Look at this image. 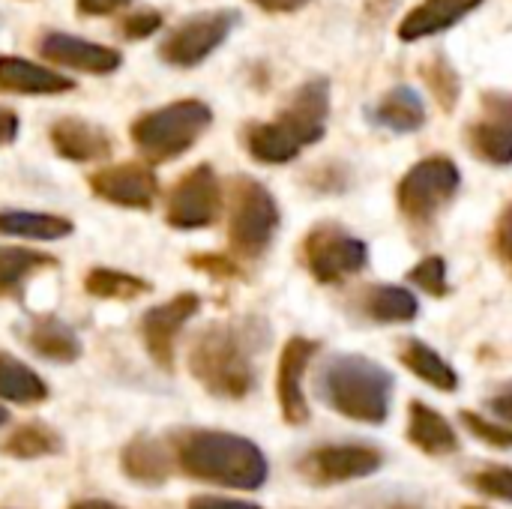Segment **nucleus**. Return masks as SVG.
I'll return each mask as SVG.
<instances>
[{
    "instance_id": "1",
    "label": "nucleus",
    "mask_w": 512,
    "mask_h": 509,
    "mask_svg": "<svg viewBox=\"0 0 512 509\" xmlns=\"http://www.w3.org/2000/svg\"><path fill=\"white\" fill-rule=\"evenodd\" d=\"M177 468L201 483L255 492L267 483L270 465L261 447L234 432L189 429L174 438Z\"/></svg>"
},
{
    "instance_id": "2",
    "label": "nucleus",
    "mask_w": 512,
    "mask_h": 509,
    "mask_svg": "<svg viewBox=\"0 0 512 509\" xmlns=\"http://www.w3.org/2000/svg\"><path fill=\"white\" fill-rule=\"evenodd\" d=\"M261 345L252 324H210L189 348V372L210 396L240 402L258 384L255 351Z\"/></svg>"
},
{
    "instance_id": "3",
    "label": "nucleus",
    "mask_w": 512,
    "mask_h": 509,
    "mask_svg": "<svg viewBox=\"0 0 512 509\" xmlns=\"http://www.w3.org/2000/svg\"><path fill=\"white\" fill-rule=\"evenodd\" d=\"M330 114V81H306L282 108L273 123H252L246 129V150L264 165H285L300 156L303 147L315 144L327 132Z\"/></svg>"
},
{
    "instance_id": "4",
    "label": "nucleus",
    "mask_w": 512,
    "mask_h": 509,
    "mask_svg": "<svg viewBox=\"0 0 512 509\" xmlns=\"http://www.w3.org/2000/svg\"><path fill=\"white\" fill-rule=\"evenodd\" d=\"M393 390H396L393 375L381 363L363 354H336L324 363L318 375L321 402L330 411L366 426L387 423Z\"/></svg>"
},
{
    "instance_id": "5",
    "label": "nucleus",
    "mask_w": 512,
    "mask_h": 509,
    "mask_svg": "<svg viewBox=\"0 0 512 509\" xmlns=\"http://www.w3.org/2000/svg\"><path fill=\"white\" fill-rule=\"evenodd\" d=\"M213 123L210 105L201 99H180L141 114L132 123V141L150 162H171L183 156Z\"/></svg>"
},
{
    "instance_id": "6",
    "label": "nucleus",
    "mask_w": 512,
    "mask_h": 509,
    "mask_svg": "<svg viewBox=\"0 0 512 509\" xmlns=\"http://www.w3.org/2000/svg\"><path fill=\"white\" fill-rule=\"evenodd\" d=\"M279 231V207L267 186L252 177H237L231 183V219L228 243L234 255L255 261L261 258Z\"/></svg>"
},
{
    "instance_id": "7",
    "label": "nucleus",
    "mask_w": 512,
    "mask_h": 509,
    "mask_svg": "<svg viewBox=\"0 0 512 509\" xmlns=\"http://www.w3.org/2000/svg\"><path fill=\"white\" fill-rule=\"evenodd\" d=\"M462 186V174L453 159L447 156H429L417 162L396 189L399 210L411 222H432L441 207L453 201V195Z\"/></svg>"
},
{
    "instance_id": "8",
    "label": "nucleus",
    "mask_w": 512,
    "mask_h": 509,
    "mask_svg": "<svg viewBox=\"0 0 512 509\" xmlns=\"http://www.w3.org/2000/svg\"><path fill=\"white\" fill-rule=\"evenodd\" d=\"M303 258L309 273L321 285H339L357 276L369 264V246L336 222L315 225L303 240Z\"/></svg>"
},
{
    "instance_id": "9",
    "label": "nucleus",
    "mask_w": 512,
    "mask_h": 509,
    "mask_svg": "<svg viewBox=\"0 0 512 509\" xmlns=\"http://www.w3.org/2000/svg\"><path fill=\"white\" fill-rule=\"evenodd\" d=\"M240 15L234 9H213V12H198L183 18L159 45V57L168 66L177 69H192L204 63L234 30Z\"/></svg>"
},
{
    "instance_id": "10",
    "label": "nucleus",
    "mask_w": 512,
    "mask_h": 509,
    "mask_svg": "<svg viewBox=\"0 0 512 509\" xmlns=\"http://www.w3.org/2000/svg\"><path fill=\"white\" fill-rule=\"evenodd\" d=\"M381 465L384 453L372 444H324L309 450L297 462V471L312 486H342L378 474Z\"/></svg>"
},
{
    "instance_id": "11",
    "label": "nucleus",
    "mask_w": 512,
    "mask_h": 509,
    "mask_svg": "<svg viewBox=\"0 0 512 509\" xmlns=\"http://www.w3.org/2000/svg\"><path fill=\"white\" fill-rule=\"evenodd\" d=\"M219 210H222L219 177L210 165H198L189 174H183L180 183L171 189L165 219L171 228L198 231V228H210L219 219Z\"/></svg>"
},
{
    "instance_id": "12",
    "label": "nucleus",
    "mask_w": 512,
    "mask_h": 509,
    "mask_svg": "<svg viewBox=\"0 0 512 509\" xmlns=\"http://www.w3.org/2000/svg\"><path fill=\"white\" fill-rule=\"evenodd\" d=\"M468 147L489 165H512V93H483L480 114L465 129Z\"/></svg>"
},
{
    "instance_id": "13",
    "label": "nucleus",
    "mask_w": 512,
    "mask_h": 509,
    "mask_svg": "<svg viewBox=\"0 0 512 509\" xmlns=\"http://www.w3.org/2000/svg\"><path fill=\"white\" fill-rule=\"evenodd\" d=\"M201 300L198 294H177L168 303H159L153 309L144 312L141 318V339L147 345V354L153 357V363L165 372L174 369V345L180 330L198 315Z\"/></svg>"
},
{
    "instance_id": "14",
    "label": "nucleus",
    "mask_w": 512,
    "mask_h": 509,
    "mask_svg": "<svg viewBox=\"0 0 512 509\" xmlns=\"http://www.w3.org/2000/svg\"><path fill=\"white\" fill-rule=\"evenodd\" d=\"M315 354H318V342H312L306 336H294L282 348L279 372H276V396H279L282 420L288 426H306L312 417L306 390H303V378H306V369Z\"/></svg>"
},
{
    "instance_id": "15",
    "label": "nucleus",
    "mask_w": 512,
    "mask_h": 509,
    "mask_svg": "<svg viewBox=\"0 0 512 509\" xmlns=\"http://www.w3.org/2000/svg\"><path fill=\"white\" fill-rule=\"evenodd\" d=\"M90 189L108 204L129 207V210H150L159 195V180L147 165L123 162L90 174Z\"/></svg>"
},
{
    "instance_id": "16",
    "label": "nucleus",
    "mask_w": 512,
    "mask_h": 509,
    "mask_svg": "<svg viewBox=\"0 0 512 509\" xmlns=\"http://www.w3.org/2000/svg\"><path fill=\"white\" fill-rule=\"evenodd\" d=\"M39 51L51 63H60L66 69L93 72V75H108V72L120 69V63H123L120 51L90 42V39H81V36H69V33H45L39 39Z\"/></svg>"
},
{
    "instance_id": "17",
    "label": "nucleus",
    "mask_w": 512,
    "mask_h": 509,
    "mask_svg": "<svg viewBox=\"0 0 512 509\" xmlns=\"http://www.w3.org/2000/svg\"><path fill=\"white\" fill-rule=\"evenodd\" d=\"M123 474L138 486H165L174 471V447H165L162 438L135 435L120 453Z\"/></svg>"
},
{
    "instance_id": "18",
    "label": "nucleus",
    "mask_w": 512,
    "mask_h": 509,
    "mask_svg": "<svg viewBox=\"0 0 512 509\" xmlns=\"http://www.w3.org/2000/svg\"><path fill=\"white\" fill-rule=\"evenodd\" d=\"M51 144L63 159H72V162H99L111 153L108 132L81 117L57 120L51 126Z\"/></svg>"
},
{
    "instance_id": "19",
    "label": "nucleus",
    "mask_w": 512,
    "mask_h": 509,
    "mask_svg": "<svg viewBox=\"0 0 512 509\" xmlns=\"http://www.w3.org/2000/svg\"><path fill=\"white\" fill-rule=\"evenodd\" d=\"M483 0H423L417 9H411L402 24H399V39L402 42H417L429 39L435 33L450 30L459 24L465 15H471Z\"/></svg>"
},
{
    "instance_id": "20",
    "label": "nucleus",
    "mask_w": 512,
    "mask_h": 509,
    "mask_svg": "<svg viewBox=\"0 0 512 509\" xmlns=\"http://www.w3.org/2000/svg\"><path fill=\"white\" fill-rule=\"evenodd\" d=\"M75 81L24 57H0V90L18 96H51L72 90Z\"/></svg>"
},
{
    "instance_id": "21",
    "label": "nucleus",
    "mask_w": 512,
    "mask_h": 509,
    "mask_svg": "<svg viewBox=\"0 0 512 509\" xmlns=\"http://www.w3.org/2000/svg\"><path fill=\"white\" fill-rule=\"evenodd\" d=\"M408 441L426 453V456H453L459 450V435L453 429V423L429 408L426 402H411L408 405Z\"/></svg>"
},
{
    "instance_id": "22",
    "label": "nucleus",
    "mask_w": 512,
    "mask_h": 509,
    "mask_svg": "<svg viewBox=\"0 0 512 509\" xmlns=\"http://www.w3.org/2000/svg\"><path fill=\"white\" fill-rule=\"evenodd\" d=\"M369 120L390 132L408 135L426 126V102L420 99L414 87L399 84L390 93H384L375 108H369Z\"/></svg>"
},
{
    "instance_id": "23",
    "label": "nucleus",
    "mask_w": 512,
    "mask_h": 509,
    "mask_svg": "<svg viewBox=\"0 0 512 509\" xmlns=\"http://www.w3.org/2000/svg\"><path fill=\"white\" fill-rule=\"evenodd\" d=\"M27 345L33 348L36 357L51 363H75L84 351L78 333L57 315L33 318V324L27 327Z\"/></svg>"
},
{
    "instance_id": "24",
    "label": "nucleus",
    "mask_w": 512,
    "mask_h": 509,
    "mask_svg": "<svg viewBox=\"0 0 512 509\" xmlns=\"http://www.w3.org/2000/svg\"><path fill=\"white\" fill-rule=\"evenodd\" d=\"M399 360L402 366L417 375L420 381H426L429 387L441 390V393H456L459 390V375L456 369L423 339H405L399 348Z\"/></svg>"
},
{
    "instance_id": "25",
    "label": "nucleus",
    "mask_w": 512,
    "mask_h": 509,
    "mask_svg": "<svg viewBox=\"0 0 512 509\" xmlns=\"http://www.w3.org/2000/svg\"><path fill=\"white\" fill-rule=\"evenodd\" d=\"M363 312L378 324H408L420 315V303L402 285H375L363 294Z\"/></svg>"
},
{
    "instance_id": "26",
    "label": "nucleus",
    "mask_w": 512,
    "mask_h": 509,
    "mask_svg": "<svg viewBox=\"0 0 512 509\" xmlns=\"http://www.w3.org/2000/svg\"><path fill=\"white\" fill-rule=\"evenodd\" d=\"M0 399L12 405H39L48 399V384L27 363L0 351Z\"/></svg>"
},
{
    "instance_id": "27",
    "label": "nucleus",
    "mask_w": 512,
    "mask_h": 509,
    "mask_svg": "<svg viewBox=\"0 0 512 509\" xmlns=\"http://www.w3.org/2000/svg\"><path fill=\"white\" fill-rule=\"evenodd\" d=\"M0 453L12 456V459H24V462L45 459V456L63 453V438L42 420H30V423H21L15 432H9L0 441Z\"/></svg>"
},
{
    "instance_id": "28",
    "label": "nucleus",
    "mask_w": 512,
    "mask_h": 509,
    "mask_svg": "<svg viewBox=\"0 0 512 509\" xmlns=\"http://www.w3.org/2000/svg\"><path fill=\"white\" fill-rule=\"evenodd\" d=\"M0 234L27 240H60L72 234V222L54 213L33 210H0Z\"/></svg>"
},
{
    "instance_id": "29",
    "label": "nucleus",
    "mask_w": 512,
    "mask_h": 509,
    "mask_svg": "<svg viewBox=\"0 0 512 509\" xmlns=\"http://www.w3.org/2000/svg\"><path fill=\"white\" fill-rule=\"evenodd\" d=\"M57 258L36 252V249H21V246H0V294L18 291L36 270L54 267Z\"/></svg>"
},
{
    "instance_id": "30",
    "label": "nucleus",
    "mask_w": 512,
    "mask_h": 509,
    "mask_svg": "<svg viewBox=\"0 0 512 509\" xmlns=\"http://www.w3.org/2000/svg\"><path fill=\"white\" fill-rule=\"evenodd\" d=\"M84 291L99 300H135L150 291V282L111 267H93L84 276Z\"/></svg>"
},
{
    "instance_id": "31",
    "label": "nucleus",
    "mask_w": 512,
    "mask_h": 509,
    "mask_svg": "<svg viewBox=\"0 0 512 509\" xmlns=\"http://www.w3.org/2000/svg\"><path fill=\"white\" fill-rule=\"evenodd\" d=\"M420 72H423L426 84L432 87V93H435L438 105H441L444 111H453V108H456V102H459V93H462V81H459L456 69L450 66V60L438 54V57L426 60Z\"/></svg>"
},
{
    "instance_id": "32",
    "label": "nucleus",
    "mask_w": 512,
    "mask_h": 509,
    "mask_svg": "<svg viewBox=\"0 0 512 509\" xmlns=\"http://www.w3.org/2000/svg\"><path fill=\"white\" fill-rule=\"evenodd\" d=\"M459 420H462V426L477 441H483V444H489L495 450H512V426H507L504 420L501 423H492V420H486V417H480L474 411H462Z\"/></svg>"
},
{
    "instance_id": "33",
    "label": "nucleus",
    "mask_w": 512,
    "mask_h": 509,
    "mask_svg": "<svg viewBox=\"0 0 512 509\" xmlns=\"http://www.w3.org/2000/svg\"><path fill=\"white\" fill-rule=\"evenodd\" d=\"M471 486L492 501L512 504V468L507 465H486L471 477Z\"/></svg>"
},
{
    "instance_id": "34",
    "label": "nucleus",
    "mask_w": 512,
    "mask_h": 509,
    "mask_svg": "<svg viewBox=\"0 0 512 509\" xmlns=\"http://www.w3.org/2000/svg\"><path fill=\"white\" fill-rule=\"evenodd\" d=\"M408 279H411L420 291H426V294H432V297L450 294V285H447V261L438 258V255L423 258V261L408 273Z\"/></svg>"
},
{
    "instance_id": "35",
    "label": "nucleus",
    "mask_w": 512,
    "mask_h": 509,
    "mask_svg": "<svg viewBox=\"0 0 512 509\" xmlns=\"http://www.w3.org/2000/svg\"><path fill=\"white\" fill-rule=\"evenodd\" d=\"M162 27V12L156 9H141L123 18V36L126 39H147Z\"/></svg>"
},
{
    "instance_id": "36",
    "label": "nucleus",
    "mask_w": 512,
    "mask_h": 509,
    "mask_svg": "<svg viewBox=\"0 0 512 509\" xmlns=\"http://www.w3.org/2000/svg\"><path fill=\"white\" fill-rule=\"evenodd\" d=\"M495 243H498V252L501 258L507 261V267L512 270V204L501 213L498 219V231H495Z\"/></svg>"
},
{
    "instance_id": "37",
    "label": "nucleus",
    "mask_w": 512,
    "mask_h": 509,
    "mask_svg": "<svg viewBox=\"0 0 512 509\" xmlns=\"http://www.w3.org/2000/svg\"><path fill=\"white\" fill-rule=\"evenodd\" d=\"M186 509H261L249 501H231V498H216V495H198L192 498Z\"/></svg>"
},
{
    "instance_id": "38",
    "label": "nucleus",
    "mask_w": 512,
    "mask_h": 509,
    "mask_svg": "<svg viewBox=\"0 0 512 509\" xmlns=\"http://www.w3.org/2000/svg\"><path fill=\"white\" fill-rule=\"evenodd\" d=\"M192 264L213 276H237V264L228 258H219V255H198V258H192Z\"/></svg>"
},
{
    "instance_id": "39",
    "label": "nucleus",
    "mask_w": 512,
    "mask_h": 509,
    "mask_svg": "<svg viewBox=\"0 0 512 509\" xmlns=\"http://www.w3.org/2000/svg\"><path fill=\"white\" fill-rule=\"evenodd\" d=\"M489 411H492L498 420H504V423H510L512 426V384H507L504 390H498V393L489 399Z\"/></svg>"
},
{
    "instance_id": "40",
    "label": "nucleus",
    "mask_w": 512,
    "mask_h": 509,
    "mask_svg": "<svg viewBox=\"0 0 512 509\" xmlns=\"http://www.w3.org/2000/svg\"><path fill=\"white\" fill-rule=\"evenodd\" d=\"M132 0H78V12L81 15H111L117 9H123Z\"/></svg>"
},
{
    "instance_id": "41",
    "label": "nucleus",
    "mask_w": 512,
    "mask_h": 509,
    "mask_svg": "<svg viewBox=\"0 0 512 509\" xmlns=\"http://www.w3.org/2000/svg\"><path fill=\"white\" fill-rule=\"evenodd\" d=\"M18 129H21V123H18L15 111L0 108V144H12L18 138Z\"/></svg>"
},
{
    "instance_id": "42",
    "label": "nucleus",
    "mask_w": 512,
    "mask_h": 509,
    "mask_svg": "<svg viewBox=\"0 0 512 509\" xmlns=\"http://www.w3.org/2000/svg\"><path fill=\"white\" fill-rule=\"evenodd\" d=\"M255 6H261L264 12H294L300 6H306L309 0H252Z\"/></svg>"
},
{
    "instance_id": "43",
    "label": "nucleus",
    "mask_w": 512,
    "mask_h": 509,
    "mask_svg": "<svg viewBox=\"0 0 512 509\" xmlns=\"http://www.w3.org/2000/svg\"><path fill=\"white\" fill-rule=\"evenodd\" d=\"M381 509H426L420 501H408V498H393V501H387Z\"/></svg>"
},
{
    "instance_id": "44",
    "label": "nucleus",
    "mask_w": 512,
    "mask_h": 509,
    "mask_svg": "<svg viewBox=\"0 0 512 509\" xmlns=\"http://www.w3.org/2000/svg\"><path fill=\"white\" fill-rule=\"evenodd\" d=\"M69 509H123V507H117V504H111V501H78V504H72Z\"/></svg>"
},
{
    "instance_id": "45",
    "label": "nucleus",
    "mask_w": 512,
    "mask_h": 509,
    "mask_svg": "<svg viewBox=\"0 0 512 509\" xmlns=\"http://www.w3.org/2000/svg\"><path fill=\"white\" fill-rule=\"evenodd\" d=\"M6 423H9V411H6V408L0 405V429H3Z\"/></svg>"
},
{
    "instance_id": "46",
    "label": "nucleus",
    "mask_w": 512,
    "mask_h": 509,
    "mask_svg": "<svg viewBox=\"0 0 512 509\" xmlns=\"http://www.w3.org/2000/svg\"><path fill=\"white\" fill-rule=\"evenodd\" d=\"M462 509H486V507H462Z\"/></svg>"
}]
</instances>
